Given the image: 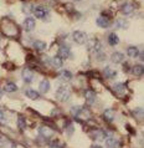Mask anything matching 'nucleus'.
Instances as JSON below:
<instances>
[{
    "label": "nucleus",
    "mask_w": 144,
    "mask_h": 148,
    "mask_svg": "<svg viewBox=\"0 0 144 148\" xmlns=\"http://www.w3.org/2000/svg\"><path fill=\"white\" fill-rule=\"evenodd\" d=\"M132 73L135 76H143V73H144V67L142 66L141 64H138V65H134L133 69H132Z\"/></svg>",
    "instance_id": "nucleus-18"
},
{
    "label": "nucleus",
    "mask_w": 144,
    "mask_h": 148,
    "mask_svg": "<svg viewBox=\"0 0 144 148\" xmlns=\"http://www.w3.org/2000/svg\"><path fill=\"white\" fill-rule=\"evenodd\" d=\"M1 97H3V90L0 88V98H1Z\"/></svg>",
    "instance_id": "nucleus-35"
},
{
    "label": "nucleus",
    "mask_w": 144,
    "mask_h": 148,
    "mask_svg": "<svg viewBox=\"0 0 144 148\" xmlns=\"http://www.w3.org/2000/svg\"><path fill=\"white\" fill-rule=\"evenodd\" d=\"M39 133L41 137H44V138H50V137H52L53 131L47 126H41L39 128Z\"/></svg>",
    "instance_id": "nucleus-7"
},
{
    "label": "nucleus",
    "mask_w": 144,
    "mask_h": 148,
    "mask_svg": "<svg viewBox=\"0 0 144 148\" xmlns=\"http://www.w3.org/2000/svg\"><path fill=\"white\" fill-rule=\"evenodd\" d=\"M50 148H65V145L63 143H61L60 141H53L50 143Z\"/></svg>",
    "instance_id": "nucleus-32"
},
{
    "label": "nucleus",
    "mask_w": 144,
    "mask_h": 148,
    "mask_svg": "<svg viewBox=\"0 0 144 148\" xmlns=\"http://www.w3.org/2000/svg\"><path fill=\"white\" fill-rule=\"evenodd\" d=\"M6 121V116L3 111H0V122H5Z\"/></svg>",
    "instance_id": "nucleus-34"
},
{
    "label": "nucleus",
    "mask_w": 144,
    "mask_h": 148,
    "mask_svg": "<svg viewBox=\"0 0 144 148\" xmlns=\"http://www.w3.org/2000/svg\"><path fill=\"white\" fill-rule=\"evenodd\" d=\"M113 90L116 92H118V93H123L126 91V85L122 84V82H117V84L113 85Z\"/></svg>",
    "instance_id": "nucleus-27"
},
{
    "label": "nucleus",
    "mask_w": 144,
    "mask_h": 148,
    "mask_svg": "<svg viewBox=\"0 0 144 148\" xmlns=\"http://www.w3.org/2000/svg\"><path fill=\"white\" fill-rule=\"evenodd\" d=\"M116 26H117V29H123V30H124V29L128 27V21L124 19H118L116 21Z\"/></svg>",
    "instance_id": "nucleus-29"
},
{
    "label": "nucleus",
    "mask_w": 144,
    "mask_h": 148,
    "mask_svg": "<svg viewBox=\"0 0 144 148\" xmlns=\"http://www.w3.org/2000/svg\"><path fill=\"white\" fill-rule=\"evenodd\" d=\"M0 145H1V142H0Z\"/></svg>",
    "instance_id": "nucleus-38"
},
{
    "label": "nucleus",
    "mask_w": 144,
    "mask_h": 148,
    "mask_svg": "<svg viewBox=\"0 0 144 148\" xmlns=\"http://www.w3.org/2000/svg\"><path fill=\"white\" fill-rule=\"evenodd\" d=\"M118 42H119V38L117 36V34H114V32L109 34V36H108V44L111 45V46H116Z\"/></svg>",
    "instance_id": "nucleus-25"
},
{
    "label": "nucleus",
    "mask_w": 144,
    "mask_h": 148,
    "mask_svg": "<svg viewBox=\"0 0 144 148\" xmlns=\"http://www.w3.org/2000/svg\"><path fill=\"white\" fill-rule=\"evenodd\" d=\"M72 77H73L72 72H71V71H68V70H62V71L60 72V79L62 80V81H65V82L71 81V80H72Z\"/></svg>",
    "instance_id": "nucleus-15"
},
{
    "label": "nucleus",
    "mask_w": 144,
    "mask_h": 148,
    "mask_svg": "<svg viewBox=\"0 0 144 148\" xmlns=\"http://www.w3.org/2000/svg\"><path fill=\"white\" fill-rule=\"evenodd\" d=\"M42 61H44L45 65H48V64L51 62V59H50L48 56H44V57H42Z\"/></svg>",
    "instance_id": "nucleus-33"
},
{
    "label": "nucleus",
    "mask_w": 144,
    "mask_h": 148,
    "mask_svg": "<svg viewBox=\"0 0 144 148\" xmlns=\"http://www.w3.org/2000/svg\"><path fill=\"white\" fill-rule=\"evenodd\" d=\"M134 9H135V5H134L133 3H124V4L122 5V8H121L122 13L126 14V15L132 14V13L134 11Z\"/></svg>",
    "instance_id": "nucleus-11"
},
{
    "label": "nucleus",
    "mask_w": 144,
    "mask_h": 148,
    "mask_svg": "<svg viewBox=\"0 0 144 148\" xmlns=\"http://www.w3.org/2000/svg\"><path fill=\"white\" fill-rule=\"evenodd\" d=\"M75 1H80V0H75Z\"/></svg>",
    "instance_id": "nucleus-37"
},
{
    "label": "nucleus",
    "mask_w": 144,
    "mask_h": 148,
    "mask_svg": "<svg viewBox=\"0 0 144 148\" xmlns=\"http://www.w3.org/2000/svg\"><path fill=\"white\" fill-rule=\"evenodd\" d=\"M103 76L106 77V79H113V77L117 76V71L116 70H113L112 67H104L103 70Z\"/></svg>",
    "instance_id": "nucleus-14"
},
{
    "label": "nucleus",
    "mask_w": 144,
    "mask_h": 148,
    "mask_svg": "<svg viewBox=\"0 0 144 148\" xmlns=\"http://www.w3.org/2000/svg\"><path fill=\"white\" fill-rule=\"evenodd\" d=\"M4 90H5L6 92H15V91H18V86H16L14 82H8V84H5V86H4Z\"/></svg>",
    "instance_id": "nucleus-26"
},
{
    "label": "nucleus",
    "mask_w": 144,
    "mask_h": 148,
    "mask_svg": "<svg viewBox=\"0 0 144 148\" xmlns=\"http://www.w3.org/2000/svg\"><path fill=\"white\" fill-rule=\"evenodd\" d=\"M103 117L107 122H112L114 120V111L111 108H107L103 111Z\"/></svg>",
    "instance_id": "nucleus-16"
},
{
    "label": "nucleus",
    "mask_w": 144,
    "mask_h": 148,
    "mask_svg": "<svg viewBox=\"0 0 144 148\" xmlns=\"http://www.w3.org/2000/svg\"><path fill=\"white\" fill-rule=\"evenodd\" d=\"M32 13H34V15L38 19H45L48 15V10L46 9V8H44V6H35Z\"/></svg>",
    "instance_id": "nucleus-5"
},
{
    "label": "nucleus",
    "mask_w": 144,
    "mask_h": 148,
    "mask_svg": "<svg viewBox=\"0 0 144 148\" xmlns=\"http://www.w3.org/2000/svg\"><path fill=\"white\" fill-rule=\"evenodd\" d=\"M87 49L93 54H98L102 49V45H101V41L98 40L97 38H91L87 40Z\"/></svg>",
    "instance_id": "nucleus-3"
},
{
    "label": "nucleus",
    "mask_w": 144,
    "mask_h": 148,
    "mask_svg": "<svg viewBox=\"0 0 144 148\" xmlns=\"http://www.w3.org/2000/svg\"><path fill=\"white\" fill-rule=\"evenodd\" d=\"M71 112L73 114V117L80 122L88 121V120H91V117H92L91 111H89L87 107H73L71 110Z\"/></svg>",
    "instance_id": "nucleus-1"
},
{
    "label": "nucleus",
    "mask_w": 144,
    "mask_h": 148,
    "mask_svg": "<svg viewBox=\"0 0 144 148\" xmlns=\"http://www.w3.org/2000/svg\"><path fill=\"white\" fill-rule=\"evenodd\" d=\"M118 146H119V142L116 138L109 137L106 139V148H118Z\"/></svg>",
    "instance_id": "nucleus-17"
},
{
    "label": "nucleus",
    "mask_w": 144,
    "mask_h": 148,
    "mask_svg": "<svg viewBox=\"0 0 144 148\" xmlns=\"http://www.w3.org/2000/svg\"><path fill=\"white\" fill-rule=\"evenodd\" d=\"M111 60H112V62H114V64H121V62H123V60H124V55L119 51H116L111 55Z\"/></svg>",
    "instance_id": "nucleus-12"
},
{
    "label": "nucleus",
    "mask_w": 144,
    "mask_h": 148,
    "mask_svg": "<svg viewBox=\"0 0 144 148\" xmlns=\"http://www.w3.org/2000/svg\"><path fill=\"white\" fill-rule=\"evenodd\" d=\"M51 64L55 66L56 69H60V67H62V65H63V60L61 59L60 56H55V57H52L51 59Z\"/></svg>",
    "instance_id": "nucleus-23"
},
{
    "label": "nucleus",
    "mask_w": 144,
    "mask_h": 148,
    "mask_svg": "<svg viewBox=\"0 0 144 148\" xmlns=\"http://www.w3.org/2000/svg\"><path fill=\"white\" fill-rule=\"evenodd\" d=\"M92 148H102V147H101V146H93Z\"/></svg>",
    "instance_id": "nucleus-36"
},
{
    "label": "nucleus",
    "mask_w": 144,
    "mask_h": 148,
    "mask_svg": "<svg viewBox=\"0 0 144 148\" xmlns=\"http://www.w3.org/2000/svg\"><path fill=\"white\" fill-rule=\"evenodd\" d=\"M34 5L32 4H24L23 5V13L26 14V15H30L32 11H34Z\"/></svg>",
    "instance_id": "nucleus-28"
},
{
    "label": "nucleus",
    "mask_w": 144,
    "mask_h": 148,
    "mask_svg": "<svg viewBox=\"0 0 144 148\" xmlns=\"http://www.w3.org/2000/svg\"><path fill=\"white\" fill-rule=\"evenodd\" d=\"M35 25H36L35 20L30 18V16H27V18L24 20V29H25L26 31H32L35 29Z\"/></svg>",
    "instance_id": "nucleus-10"
},
{
    "label": "nucleus",
    "mask_w": 144,
    "mask_h": 148,
    "mask_svg": "<svg viewBox=\"0 0 144 148\" xmlns=\"http://www.w3.org/2000/svg\"><path fill=\"white\" fill-rule=\"evenodd\" d=\"M39 88H40V92L47 93V92H48V90H50V82H48L47 80H42V81L40 82Z\"/></svg>",
    "instance_id": "nucleus-20"
},
{
    "label": "nucleus",
    "mask_w": 144,
    "mask_h": 148,
    "mask_svg": "<svg viewBox=\"0 0 144 148\" xmlns=\"http://www.w3.org/2000/svg\"><path fill=\"white\" fill-rule=\"evenodd\" d=\"M96 24L102 29H107V27L111 26V21L107 16H100V18H97Z\"/></svg>",
    "instance_id": "nucleus-8"
},
{
    "label": "nucleus",
    "mask_w": 144,
    "mask_h": 148,
    "mask_svg": "<svg viewBox=\"0 0 144 148\" xmlns=\"http://www.w3.org/2000/svg\"><path fill=\"white\" fill-rule=\"evenodd\" d=\"M18 127L20 130H23V131L26 128V121H25V118H24L23 116H20L18 118Z\"/></svg>",
    "instance_id": "nucleus-30"
},
{
    "label": "nucleus",
    "mask_w": 144,
    "mask_h": 148,
    "mask_svg": "<svg viewBox=\"0 0 144 148\" xmlns=\"http://www.w3.org/2000/svg\"><path fill=\"white\" fill-rule=\"evenodd\" d=\"M25 95H26V97L27 98H30V100H39L40 98V95L38 91H35V90H31V88H29L25 91Z\"/></svg>",
    "instance_id": "nucleus-19"
},
{
    "label": "nucleus",
    "mask_w": 144,
    "mask_h": 148,
    "mask_svg": "<svg viewBox=\"0 0 144 148\" xmlns=\"http://www.w3.org/2000/svg\"><path fill=\"white\" fill-rule=\"evenodd\" d=\"M133 114H134L135 118H138V120H142V118H143V108L142 107H138V108L133 110Z\"/></svg>",
    "instance_id": "nucleus-31"
},
{
    "label": "nucleus",
    "mask_w": 144,
    "mask_h": 148,
    "mask_svg": "<svg viewBox=\"0 0 144 148\" xmlns=\"http://www.w3.org/2000/svg\"><path fill=\"white\" fill-rule=\"evenodd\" d=\"M71 96V90L67 86H61V87L56 91V98L61 102H66Z\"/></svg>",
    "instance_id": "nucleus-2"
},
{
    "label": "nucleus",
    "mask_w": 144,
    "mask_h": 148,
    "mask_svg": "<svg viewBox=\"0 0 144 148\" xmlns=\"http://www.w3.org/2000/svg\"><path fill=\"white\" fill-rule=\"evenodd\" d=\"M85 98L87 100L88 103H93L94 100H96V93H94L92 90H87V91L85 92Z\"/></svg>",
    "instance_id": "nucleus-21"
},
{
    "label": "nucleus",
    "mask_w": 144,
    "mask_h": 148,
    "mask_svg": "<svg viewBox=\"0 0 144 148\" xmlns=\"http://www.w3.org/2000/svg\"><path fill=\"white\" fill-rule=\"evenodd\" d=\"M61 59H68L70 56H71V49H70V46H67V45H62V46H60L59 49V55Z\"/></svg>",
    "instance_id": "nucleus-6"
},
{
    "label": "nucleus",
    "mask_w": 144,
    "mask_h": 148,
    "mask_svg": "<svg viewBox=\"0 0 144 148\" xmlns=\"http://www.w3.org/2000/svg\"><path fill=\"white\" fill-rule=\"evenodd\" d=\"M32 79H34V73H32L31 70L24 69L23 70V80L25 82H27V84H30V82L32 81Z\"/></svg>",
    "instance_id": "nucleus-13"
},
{
    "label": "nucleus",
    "mask_w": 144,
    "mask_h": 148,
    "mask_svg": "<svg viewBox=\"0 0 144 148\" xmlns=\"http://www.w3.org/2000/svg\"><path fill=\"white\" fill-rule=\"evenodd\" d=\"M72 39L75 41L76 44L78 45H82L86 42V40H87V34H86L85 31H81V30H76L72 32Z\"/></svg>",
    "instance_id": "nucleus-4"
},
{
    "label": "nucleus",
    "mask_w": 144,
    "mask_h": 148,
    "mask_svg": "<svg viewBox=\"0 0 144 148\" xmlns=\"http://www.w3.org/2000/svg\"><path fill=\"white\" fill-rule=\"evenodd\" d=\"M34 47L38 51H44L45 49L47 47V44L45 41H41V40H36L34 41Z\"/></svg>",
    "instance_id": "nucleus-22"
},
{
    "label": "nucleus",
    "mask_w": 144,
    "mask_h": 148,
    "mask_svg": "<svg viewBox=\"0 0 144 148\" xmlns=\"http://www.w3.org/2000/svg\"><path fill=\"white\" fill-rule=\"evenodd\" d=\"M106 132L103 130H94L91 132V137L94 139V141H102V139L106 138Z\"/></svg>",
    "instance_id": "nucleus-9"
},
{
    "label": "nucleus",
    "mask_w": 144,
    "mask_h": 148,
    "mask_svg": "<svg viewBox=\"0 0 144 148\" xmlns=\"http://www.w3.org/2000/svg\"><path fill=\"white\" fill-rule=\"evenodd\" d=\"M127 54L130 57H137V56H139V49L137 46H129L127 49Z\"/></svg>",
    "instance_id": "nucleus-24"
}]
</instances>
